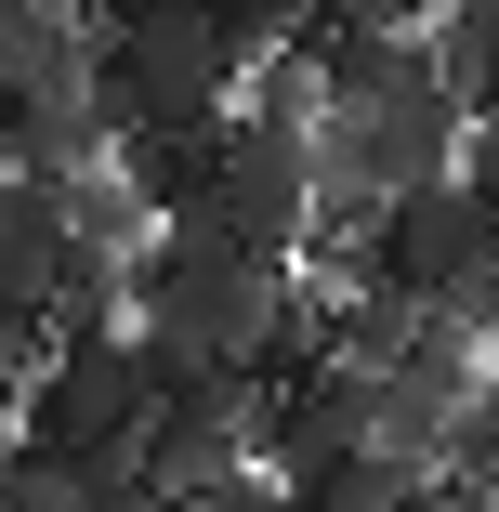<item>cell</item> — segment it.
I'll use <instances>...</instances> for the list:
<instances>
[{
  "instance_id": "obj_1",
  "label": "cell",
  "mask_w": 499,
  "mask_h": 512,
  "mask_svg": "<svg viewBox=\"0 0 499 512\" xmlns=\"http://www.w3.org/2000/svg\"><path fill=\"white\" fill-rule=\"evenodd\" d=\"M132 329L171 342L184 368H263V381H289L303 342H329V316H303L289 263L237 250L211 211H184V224H158L132 250Z\"/></svg>"
},
{
  "instance_id": "obj_2",
  "label": "cell",
  "mask_w": 499,
  "mask_h": 512,
  "mask_svg": "<svg viewBox=\"0 0 499 512\" xmlns=\"http://www.w3.org/2000/svg\"><path fill=\"white\" fill-rule=\"evenodd\" d=\"M250 53L224 40L211 0H119L92 14V92H106L119 132H211L237 106Z\"/></svg>"
},
{
  "instance_id": "obj_3",
  "label": "cell",
  "mask_w": 499,
  "mask_h": 512,
  "mask_svg": "<svg viewBox=\"0 0 499 512\" xmlns=\"http://www.w3.org/2000/svg\"><path fill=\"white\" fill-rule=\"evenodd\" d=\"M316 171H355L381 197L460 171V92H447V66H434L421 27H408V53H394L368 92H329V106H316Z\"/></svg>"
},
{
  "instance_id": "obj_4",
  "label": "cell",
  "mask_w": 499,
  "mask_h": 512,
  "mask_svg": "<svg viewBox=\"0 0 499 512\" xmlns=\"http://www.w3.org/2000/svg\"><path fill=\"white\" fill-rule=\"evenodd\" d=\"M171 381H184L171 342H145V329H79V342H53L40 381H27V434L66 447V460H132Z\"/></svg>"
},
{
  "instance_id": "obj_5",
  "label": "cell",
  "mask_w": 499,
  "mask_h": 512,
  "mask_svg": "<svg viewBox=\"0 0 499 512\" xmlns=\"http://www.w3.org/2000/svg\"><path fill=\"white\" fill-rule=\"evenodd\" d=\"M368 276H394L408 302H434V316H460V329H486V342H499V224L473 211V184H460V171L394 184V197H381Z\"/></svg>"
},
{
  "instance_id": "obj_6",
  "label": "cell",
  "mask_w": 499,
  "mask_h": 512,
  "mask_svg": "<svg viewBox=\"0 0 499 512\" xmlns=\"http://www.w3.org/2000/svg\"><path fill=\"white\" fill-rule=\"evenodd\" d=\"M263 421H276V381H263V368H184V381L158 394L145 447H132V460H145V499L184 512V499L263 473Z\"/></svg>"
},
{
  "instance_id": "obj_7",
  "label": "cell",
  "mask_w": 499,
  "mask_h": 512,
  "mask_svg": "<svg viewBox=\"0 0 499 512\" xmlns=\"http://www.w3.org/2000/svg\"><path fill=\"white\" fill-rule=\"evenodd\" d=\"M303 197H316V119L276 106V92H237L224 106V171H211V224L263 263L303 250Z\"/></svg>"
},
{
  "instance_id": "obj_8",
  "label": "cell",
  "mask_w": 499,
  "mask_h": 512,
  "mask_svg": "<svg viewBox=\"0 0 499 512\" xmlns=\"http://www.w3.org/2000/svg\"><path fill=\"white\" fill-rule=\"evenodd\" d=\"M473 368H486V329L421 316L408 342L368 368V434L408 460V473H421V460H460V447H473Z\"/></svg>"
},
{
  "instance_id": "obj_9",
  "label": "cell",
  "mask_w": 499,
  "mask_h": 512,
  "mask_svg": "<svg viewBox=\"0 0 499 512\" xmlns=\"http://www.w3.org/2000/svg\"><path fill=\"white\" fill-rule=\"evenodd\" d=\"M66 250H79V224H66V171H0V289H27V302H53V276H66Z\"/></svg>"
},
{
  "instance_id": "obj_10",
  "label": "cell",
  "mask_w": 499,
  "mask_h": 512,
  "mask_svg": "<svg viewBox=\"0 0 499 512\" xmlns=\"http://www.w3.org/2000/svg\"><path fill=\"white\" fill-rule=\"evenodd\" d=\"M421 316H434V302H408V289H394V276H368L355 302H329V355H342V368H381V355L408 342Z\"/></svg>"
},
{
  "instance_id": "obj_11",
  "label": "cell",
  "mask_w": 499,
  "mask_h": 512,
  "mask_svg": "<svg viewBox=\"0 0 499 512\" xmlns=\"http://www.w3.org/2000/svg\"><path fill=\"white\" fill-rule=\"evenodd\" d=\"M460 184H473V211L499 224V106H486V119H460Z\"/></svg>"
},
{
  "instance_id": "obj_12",
  "label": "cell",
  "mask_w": 499,
  "mask_h": 512,
  "mask_svg": "<svg viewBox=\"0 0 499 512\" xmlns=\"http://www.w3.org/2000/svg\"><path fill=\"white\" fill-rule=\"evenodd\" d=\"M329 14H368V27H434L447 0H329Z\"/></svg>"
},
{
  "instance_id": "obj_13",
  "label": "cell",
  "mask_w": 499,
  "mask_h": 512,
  "mask_svg": "<svg viewBox=\"0 0 499 512\" xmlns=\"http://www.w3.org/2000/svg\"><path fill=\"white\" fill-rule=\"evenodd\" d=\"M0 171H14V132H0Z\"/></svg>"
},
{
  "instance_id": "obj_14",
  "label": "cell",
  "mask_w": 499,
  "mask_h": 512,
  "mask_svg": "<svg viewBox=\"0 0 499 512\" xmlns=\"http://www.w3.org/2000/svg\"><path fill=\"white\" fill-rule=\"evenodd\" d=\"M92 14H119V0H92Z\"/></svg>"
}]
</instances>
